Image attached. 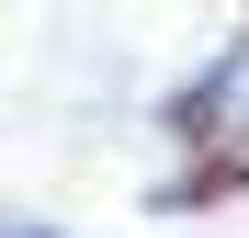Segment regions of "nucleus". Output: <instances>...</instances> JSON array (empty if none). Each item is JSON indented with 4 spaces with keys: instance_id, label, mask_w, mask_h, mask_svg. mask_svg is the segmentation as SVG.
Wrapping results in <instances>:
<instances>
[{
    "instance_id": "obj_1",
    "label": "nucleus",
    "mask_w": 249,
    "mask_h": 238,
    "mask_svg": "<svg viewBox=\"0 0 249 238\" xmlns=\"http://www.w3.org/2000/svg\"><path fill=\"white\" fill-rule=\"evenodd\" d=\"M0 238H46V227H23V216H0Z\"/></svg>"
}]
</instances>
